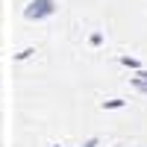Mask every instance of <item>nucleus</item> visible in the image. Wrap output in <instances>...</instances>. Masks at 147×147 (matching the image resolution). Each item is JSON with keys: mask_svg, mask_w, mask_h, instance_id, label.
Instances as JSON below:
<instances>
[{"mask_svg": "<svg viewBox=\"0 0 147 147\" xmlns=\"http://www.w3.org/2000/svg\"><path fill=\"white\" fill-rule=\"evenodd\" d=\"M132 85H136L138 91H144V94H147V71H138L136 77H132Z\"/></svg>", "mask_w": 147, "mask_h": 147, "instance_id": "obj_2", "label": "nucleus"}, {"mask_svg": "<svg viewBox=\"0 0 147 147\" xmlns=\"http://www.w3.org/2000/svg\"><path fill=\"white\" fill-rule=\"evenodd\" d=\"M121 62H124V65H129V68H138V62H136V59H129V56H124Z\"/></svg>", "mask_w": 147, "mask_h": 147, "instance_id": "obj_4", "label": "nucleus"}, {"mask_svg": "<svg viewBox=\"0 0 147 147\" xmlns=\"http://www.w3.org/2000/svg\"><path fill=\"white\" fill-rule=\"evenodd\" d=\"M121 106H124V100H109L106 103V109H121Z\"/></svg>", "mask_w": 147, "mask_h": 147, "instance_id": "obj_3", "label": "nucleus"}, {"mask_svg": "<svg viewBox=\"0 0 147 147\" xmlns=\"http://www.w3.org/2000/svg\"><path fill=\"white\" fill-rule=\"evenodd\" d=\"M53 12H56V0H30L27 9H24V18L41 21V18H50Z\"/></svg>", "mask_w": 147, "mask_h": 147, "instance_id": "obj_1", "label": "nucleus"}, {"mask_svg": "<svg viewBox=\"0 0 147 147\" xmlns=\"http://www.w3.org/2000/svg\"><path fill=\"white\" fill-rule=\"evenodd\" d=\"M56 147H59V144H56Z\"/></svg>", "mask_w": 147, "mask_h": 147, "instance_id": "obj_6", "label": "nucleus"}, {"mask_svg": "<svg viewBox=\"0 0 147 147\" xmlns=\"http://www.w3.org/2000/svg\"><path fill=\"white\" fill-rule=\"evenodd\" d=\"M85 147H97V138H88V141H85Z\"/></svg>", "mask_w": 147, "mask_h": 147, "instance_id": "obj_5", "label": "nucleus"}]
</instances>
